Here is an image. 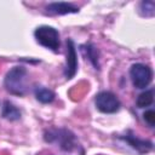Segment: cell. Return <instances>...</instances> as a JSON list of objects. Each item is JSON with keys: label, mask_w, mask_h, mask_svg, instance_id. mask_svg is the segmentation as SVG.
Wrapping results in <instances>:
<instances>
[{"label": "cell", "mask_w": 155, "mask_h": 155, "mask_svg": "<svg viewBox=\"0 0 155 155\" xmlns=\"http://www.w3.org/2000/svg\"><path fill=\"white\" fill-rule=\"evenodd\" d=\"M99 155H102V154H99Z\"/></svg>", "instance_id": "obj_18"}, {"label": "cell", "mask_w": 155, "mask_h": 155, "mask_svg": "<svg viewBox=\"0 0 155 155\" xmlns=\"http://www.w3.org/2000/svg\"><path fill=\"white\" fill-rule=\"evenodd\" d=\"M1 155H10V154H7V153H6V151H4V153H2V154H1Z\"/></svg>", "instance_id": "obj_16"}, {"label": "cell", "mask_w": 155, "mask_h": 155, "mask_svg": "<svg viewBox=\"0 0 155 155\" xmlns=\"http://www.w3.org/2000/svg\"><path fill=\"white\" fill-rule=\"evenodd\" d=\"M88 90H90V85L86 81H80L69 90V97L71 101L75 102L81 101L85 97V94L88 92Z\"/></svg>", "instance_id": "obj_10"}, {"label": "cell", "mask_w": 155, "mask_h": 155, "mask_svg": "<svg viewBox=\"0 0 155 155\" xmlns=\"http://www.w3.org/2000/svg\"><path fill=\"white\" fill-rule=\"evenodd\" d=\"M96 107L99 111L102 113H115L119 110L120 108V101L117 99V97L109 92V91H102L96 96L94 99Z\"/></svg>", "instance_id": "obj_5"}, {"label": "cell", "mask_w": 155, "mask_h": 155, "mask_svg": "<svg viewBox=\"0 0 155 155\" xmlns=\"http://www.w3.org/2000/svg\"><path fill=\"white\" fill-rule=\"evenodd\" d=\"M40 155H41V154H40ZM46 155H52V154H46Z\"/></svg>", "instance_id": "obj_17"}, {"label": "cell", "mask_w": 155, "mask_h": 155, "mask_svg": "<svg viewBox=\"0 0 155 155\" xmlns=\"http://www.w3.org/2000/svg\"><path fill=\"white\" fill-rule=\"evenodd\" d=\"M154 101V91L153 90H148L143 93H140L137 98V107L138 108H145L149 107Z\"/></svg>", "instance_id": "obj_13"}, {"label": "cell", "mask_w": 155, "mask_h": 155, "mask_svg": "<svg viewBox=\"0 0 155 155\" xmlns=\"http://www.w3.org/2000/svg\"><path fill=\"white\" fill-rule=\"evenodd\" d=\"M126 143H128L132 148H134L138 153L140 154H144V153H148L153 149V143L150 140H145V139H139L138 137L131 134V133H127L125 136L121 137Z\"/></svg>", "instance_id": "obj_7"}, {"label": "cell", "mask_w": 155, "mask_h": 155, "mask_svg": "<svg viewBox=\"0 0 155 155\" xmlns=\"http://www.w3.org/2000/svg\"><path fill=\"white\" fill-rule=\"evenodd\" d=\"M27 75L28 71L24 67H13L5 76V88L16 96H23L27 91Z\"/></svg>", "instance_id": "obj_2"}, {"label": "cell", "mask_w": 155, "mask_h": 155, "mask_svg": "<svg viewBox=\"0 0 155 155\" xmlns=\"http://www.w3.org/2000/svg\"><path fill=\"white\" fill-rule=\"evenodd\" d=\"M139 10H140V13L145 17H153L154 13H155V2L154 1H142L140 2V6H139Z\"/></svg>", "instance_id": "obj_14"}, {"label": "cell", "mask_w": 155, "mask_h": 155, "mask_svg": "<svg viewBox=\"0 0 155 155\" xmlns=\"http://www.w3.org/2000/svg\"><path fill=\"white\" fill-rule=\"evenodd\" d=\"M144 120H145V122L149 125V126H154L155 125V113H154V110L153 109H150V110H147L145 113H144Z\"/></svg>", "instance_id": "obj_15"}, {"label": "cell", "mask_w": 155, "mask_h": 155, "mask_svg": "<svg viewBox=\"0 0 155 155\" xmlns=\"http://www.w3.org/2000/svg\"><path fill=\"white\" fill-rule=\"evenodd\" d=\"M1 115L2 117H5L6 120H10V121H16L21 117V111L17 107H15L11 102L8 101H5L4 102V105H2V111H1Z\"/></svg>", "instance_id": "obj_11"}, {"label": "cell", "mask_w": 155, "mask_h": 155, "mask_svg": "<svg viewBox=\"0 0 155 155\" xmlns=\"http://www.w3.org/2000/svg\"><path fill=\"white\" fill-rule=\"evenodd\" d=\"M45 140L58 144L61 150L67 155H84V150L79 144L75 134L65 128H51L45 132Z\"/></svg>", "instance_id": "obj_1"}, {"label": "cell", "mask_w": 155, "mask_h": 155, "mask_svg": "<svg viewBox=\"0 0 155 155\" xmlns=\"http://www.w3.org/2000/svg\"><path fill=\"white\" fill-rule=\"evenodd\" d=\"M34 35H35L36 41L41 46L50 48L53 52H57L59 50L61 41H59V33L57 29L48 27V25H42V27L36 28Z\"/></svg>", "instance_id": "obj_3"}, {"label": "cell", "mask_w": 155, "mask_h": 155, "mask_svg": "<svg viewBox=\"0 0 155 155\" xmlns=\"http://www.w3.org/2000/svg\"><path fill=\"white\" fill-rule=\"evenodd\" d=\"M130 76L134 87L145 88L153 79V71L148 65L142 63H136L130 69Z\"/></svg>", "instance_id": "obj_4"}, {"label": "cell", "mask_w": 155, "mask_h": 155, "mask_svg": "<svg viewBox=\"0 0 155 155\" xmlns=\"http://www.w3.org/2000/svg\"><path fill=\"white\" fill-rule=\"evenodd\" d=\"M78 70V54L73 40H67V63L64 69V75L67 79H71Z\"/></svg>", "instance_id": "obj_6"}, {"label": "cell", "mask_w": 155, "mask_h": 155, "mask_svg": "<svg viewBox=\"0 0 155 155\" xmlns=\"http://www.w3.org/2000/svg\"><path fill=\"white\" fill-rule=\"evenodd\" d=\"M79 8L68 2H52L46 6V12L48 15H67V13H75Z\"/></svg>", "instance_id": "obj_8"}, {"label": "cell", "mask_w": 155, "mask_h": 155, "mask_svg": "<svg viewBox=\"0 0 155 155\" xmlns=\"http://www.w3.org/2000/svg\"><path fill=\"white\" fill-rule=\"evenodd\" d=\"M80 48H81L82 54L86 57V59H88L96 69H99V62H98L99 52H98V50H97L92 44L82 45V46H80Z\"/></svg>", "instance_id": "obj_9"}, {"label": "cell", "mask_w": 155, "mask_h": 155, "mask_svg": "<svg viewBox=\"0 0 155 155\" xmlns=\"http://www.w3.org/2000/svg\"><path fill=\"white\" fill-rule=\"evenodd\" d=\"M35 97L41 103H51L54 99V92L46 87L38 86L35 88Z\"/></svg>", "instance_id": "obj_12"}]
</instances>
